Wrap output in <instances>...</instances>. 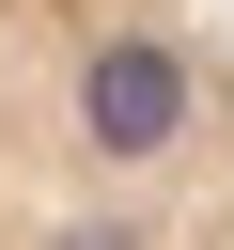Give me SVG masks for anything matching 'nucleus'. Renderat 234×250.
Masks as SVG:
<instances>
[{"instance_id": "nucleus-1", "label": "nucleus", "mask_w": 234, "mask_h": 250, "mask_svg": "<svg viewBox=\"0 0 234 250\" xmlns=\"http://www.w3.org/2000/svg\"><path fill=\"white\" fill-rule=\"evenodd\" d=\"M0 250H234V47L203 0H0Z\"/></svg>"}]
</instances>
